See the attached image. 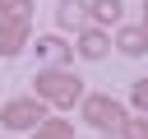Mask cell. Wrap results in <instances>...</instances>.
<instances>
[{"label": "cell", "instance_id": "1", "mask_svg": "<svg viewBox=\"0 0 148 139\" xmlns=\"http://www.w3.org/2000/svg\"><path fill=\"white\" fill-rule=\"evenodd\" d=\"M32 93L46 107H74V102H83V79L69 65H42L32 74Z\"/></svg>", "mask_w": 148, "mask_h": 139}, {"label": "cell", "instance_id": "2", "mask_svg": "<svg viewBox=\"0 0 148 139\" xmlns=\"http://www.w3.org/2000/svg\"><path fill=\"white\" fill-rule=\"evenodd\" d=\"M125 116H130L125 102H116L111 93H83V102H79V120L92 125L97 134H120Z\"/></svg>", "mask_w": 148, "mask_h": 139}, {"label": "cell", "instance_id": "3", "mask_svg": "<svg viewBox=\"0 0 148 139\" xmlns=\"http://www.w3.org/2000/svg\"><path fill=\"white\" fill-rule=\"evenodd\" d=\"M42 120H46V102H42L37 93H32V97H9V102L0 107V125H5V130H28V134H32Z\"/></svg>", "mask_w": 148, "mask_h": 139}, {"label": "cell", "instance_id": "4", "mask_svg": "<svg viewBox=\"0 0 148 139\" xmlns=\"http://www.w3.org/2000/svg\"><path fill=\"white\" fill-rule=\"evenodd\" d=\"M32 42V14H0V56H18Z\"/></svg>", "mask_w": 148, "mask_h": 139}, {"label": "cell", "instance_id": "5", "mask_svg": "<svg viewBox=\"0 0 148 139\" xmlns=\"http://www.w3.org/2000/svg\"><path fill=\"white\" fill-rule=\"evenodd\" d=\"M111 46H116V42H111V32H106L102 23H83L79 37H74V51H79L83 60H106Z\"/></svg>", "mask_w": 148, "mask_h": 139}, {"label": "cell", "instance_id": "6", "mask_svg": "<svg viewBox=\"0 0 148 139\" xmlns=\"http://www.w3.org/2000/svg\"><path fill=\"white\" fill-rule=\"evenodd\" d=\"M69 56H74V46H69L60 32L37 37V60H42V65H69Z\"/></svg>", "mask_w": 148, "mask_h": 139}, {"label": "cell", "instance_id": "7", "mask_svg": "<svg viewBox=\"0 0 148 139\" xmlns=\"http://www.w3.org/2000/svg\"><path fill=\"white\" fill-rule=\"evenodd\" d=\"M116 51H120V56H143V51H148V28H143V23L120 28V32H116Z\"/></svg>", "mask_w": 148, "mask_h": 139}, {"label": "cell", "instance_id": "8", "mask_svg": "<svg viewBox=\"0 0 148 139\" xmlns=\"http://www.w3.org/2000/svg\"><path fill=\"white\" fill-rule=\"evenodd\" d=\"M56 23H60L65 32H69V28L79 32V28L88 23V0H60V5H56Z\"/></svg>", "mask_w": 148, "mask_h": 139}, {"label": "cell", "instance_id": "9", "mask_svg": "<svg viewBox=\"0 0 148 139\" xmlns=\"http://www.w3.org/2000/svg\"><path fill=\"white\" fill-rule=\"evenodd\" d=\"M120 9H125V0H88V23L111 28V23H120Z\"/></svg>", "mask_w": 148, "mask_h": 139}, {"label": "cell", "instance_id": "10", "mask_svg": "<svg viewBox=\"0 0 148 139\" xmlns=\"http://www.w3.org/2000/svg\"><path fill=\"white\" fill-rule=\"evenodd\" d=\"M32 139H74V125L60 120V116H46V120L32 130Z\"/></svg>", "mask_w": 148, "mask_h": 139}, {"label": "cell", "instance_id": "11", "mask_svg": "<svg viewBox=\"0 0 148 139\" xmlns=\"http://www.w3.org/2000/svg\"><path fill=\"white\" fill-rule=\"evenodd\" d=\"M120 139H148V111H139V116H125V125H120Z\"/></svg>", "mask_w": 148, "mask_h": 139}, {"label": "cell", "instance_id": "12", "mask_svg": "<svg viewBox=\"0 0 148 139\" xmlns=\"http://www.w3.org/2000/svg\"><path fill=\"white\" fill-rule=\"evenodd\" d=\"M130 102H134L139 111H148V74H143V79H134V88H130Z\"/></svg>", "mask_w": 148, "mask_h": 139}, {"label": "cell", "instance_id": "13", "mask_svg": "<svg viewBox=\"0 0 148 139\" xmlns=\"http://www.w3.org/2000/svg\"><path fill=\"white\" fill-rule=\"evenodd\" d=\"M0 14H32V0H0Z\"/></svg>", "mask_w": 148, "mask_h": 139}, {"label": "cell", "instance_id": "14", "mask_svg": "<svg viewBox=\"0 0 148 139\" xmlns=\"http://www.w3.org/2000/svg\"><path fill=\"white\" fill-rule=\"evenodd\" d=\"M143 28H148V0H143Z\"/></svg>", "mask_w": 148, "mask_h": 139}]
</instances>
